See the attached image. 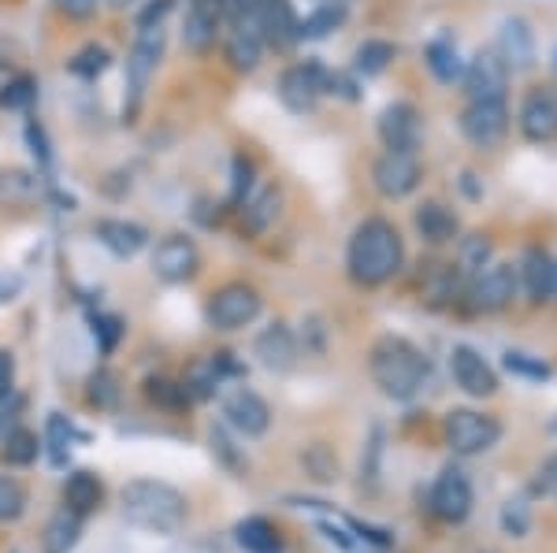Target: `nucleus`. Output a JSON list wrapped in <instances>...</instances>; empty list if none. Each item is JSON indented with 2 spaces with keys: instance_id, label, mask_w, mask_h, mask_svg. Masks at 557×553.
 Segmentation results:
<instances>
[{
  "instance_id": "nucleus-36",
  "label": "nucleus",
  "mask_w": 557,
  "mask_h": 553,
  "mask_svg": "<svg viewBox=\"0 0 557 553\" xmlns=\"http://www.w3.org/2000/svg\"><path fill=\"white\" fill-rule=\"evenodd\" d=\"M26 513V490L20 479L0 476V520H20Z\"/></svg>"
},
{
  "instance_id": "nucleus-14",
  "label": "nucleus",
  "mask_w": 557,
  "mask_h": 553,
  "mask_svg": "<svg viewBox=\"0 0 557 553\" xmlns=\"http://www.w3.org/2000/svg\"><path fill=\"white\" fill-rule=\"evenodd\" d=\"M450 376L469 398H491L494 390H498L494 368L472 350V345H454L450 350Z\"/></svg>"
},
{
  "instance_id": "nucleus-20",
  "label": "nucleus",
  "mask_w": 557,
  "mask_h": 553,
  "mask_svg": "<svg viewBox=\"0 0 557 553\" xmlns=\"http://www.w3.org/2000/svg\"><path fill=\"white\" fill-rule=\"evenodd\" d=\"M278 204H283V193H278V186H264V190L249 193L246 201H242V219H238V230L246 238H257L264 235L268 227L275 223L278 216Z\"/></svg>"
},
{
  "instance_id": "nucleus-21",
  "label": "nucleus",
  "mask_w": 557,
  "mask_h": 553,
  "mask_svg": "<svg viewBox=\"0 0 557 553\" xmlns=\"http://www.w3.org/2000/svg\"><path fill=\"white\" fill-rule=\"evenodd\" d=\"M498 56L506 60V67L524 71L535 64V34L524 20H506L502 23V38H498Z\"/></svg>"
},
{
  "instance_id": "nucleus-38",
  "label": "nucleus",
  "mask_w": 557,
  "mask_h": 553,
  "mask_svg": "<svg viewBox=\"0 0 557 553\" xmlns=\"http://www.w3.org/2000/svg\"><path fill=\"white\" fill-rule=\"evenodd\" d=\"M491 261V242H487V235H472V238H465V246H461V272H483V264Z\"/></svg>"
},
{
  "instance_id": "nucleus-19",
  "label": "nucleus",
  "mask_w": 557,
  "mask_h": 553,
  "mask_svg": "<svg viewBox=\"0 0 557 553\" xmlns=\"http://www.w3.org/2000/svg\"><path fill=\"white\" fill-rule=\"evenodd\" d=\"M253 350L268 372H286V368H294V361H298V338H294V331L286 324H272L268 331L257 335Z\"/></svg>"
},
{
  "instance_id": "nucleus-25",
  "label": "nucleus",
  "mask_w": 557,
  "mask_h": 553,
  "mask_svg": "<svg viewBox=\"0 0 557 553\" xmlns=\"http://www.w3.org/2000/svg\"><path fill=\"white\" fill-rule=\"evenodd\" d=\"M220 15L215 8L209 4H194L186 12V23H183V41L190 52H209L215 45V34H220Z\"/></svg>"
},
{
  "instance_id": "nucleus-7",
  "label": "nucleus",
  "mask_w": 557,
  "mask_h": 553,
  "mask_svg": "<svg viewBox=\"0 0 557 553\" xmlns=\"http://www.w3.org/2000/svg\"><path fill=\"white\" fill-rule=\"evenodd\" d=\"M327 83H331L327 71H323L317 60H305V64H294L283 71V78H278V101L290 112L305 115L317 109V101L327 93Z\"/></svg>"
},
{
  "instance_id": "nucleus-17",
  "label": "nucleus",
  "mask_w": 557,
  "mask_h": 553,
  "mask_svg": "<svg viewBox=\"0 0 557 553\" xmlns=\"http://www.w3.org/2000/svg\"><path fill=\"white\" fill-rule=\"evenodd\" d=\"M380 138L391 153H412L417 149V138H420V115L412 104L398 101L391 109H383L380 115Z\"/></svg>"
},
{
  "instance_id": "nucleus-12",
  "label": "nucleus",
  "mask_w": 557,
  "mask_h": 553,
  "mask_svg": "<svg viewBox=\"0 0 557 553\" xmlns=\"http://www.w3.org/2000/svg\"><path fill=\"white\" fill-rule=\"evenodd\" d=\"M520 134L535 146H550L557 141V89L535 86L520 104Z\"/></svg>"
},
{
  "instance_id": "nucleus-43",
  "label": "nucleus",
  "mask_w": 557,
  "mask_h": 553,
  "mask_svg": "<svg viewBox=\"0 0 557 553\" xmlns=\"http://www.w3.org/2000/svg\"><path fill=\"white\" fill-rule=\"evenodd\" d=\"M506 368L509 372H520V376H535V379H546L550 376V368L539 361H528L524 353H506Z\"/></svg>"
},
{
  "instance_id": "nucleus-37",
  "label": "nucleus",
  "mask_w": 557,
  "mask_h": 553,
  "mask_svg": "<svg viewBox=\"0 0 557 553\" xmlns=\"http://www.w3.org/2000/svg\"><path fill=\"white\" fill-rule=\"evenodd\" d=\"M45 442H49V453L57 465H64L71 453V424L64 416H49V427H45Z\"/></svg>"
},
{
  "instance_id": "nucleus-51",
  "label": "nucleus",
  "mask_w": 557,
  "mask_h": 553,
  "mask_svg": "<svg viewBox=\"0 0 557 553\" xmlns=\"http://www.w3.org/2000/svg\"><path fill=\"white\" fill-rule=\"evenodd\" d=\"M554 293H557V282H554Z\"/></svg>"
},
{
  "instance_id": "nucleus-23",
  "label": "nucleus",
  "mask_w": 557,
  "mask_h": 553,
  "mask_svg": "<svg viewBox=\"0 0 557 553\" xmlns=\"http://www.w3.org/2000/svg\"><path fill=\"white\" fill-rule=\"evenodd\" d=\"M260 60H264V34L253 23H235L227 38V64L249 75V71L260 67Z\"/></svg>"
},
{
  "instance_id": "nucleus-13",
  "label": "nucleus",
  "mask_w": 557,
  "mask_h": 553,
  "mask_svg": "<svg viewBox=\"0 0 557 553\" xmlns=\"http://www.w3.org/2000/svg\"><path fill=\"white\" fill-rule=\"evenodd\" d=\"M513 298H517V272L509 264H491L483 272H475L469 287L472 312H502Z\"/></svg>"
},
{
  "instance_id": "nucleus-15",
  "label": "nucleus",
  "mask_w": 557,
  "mask_h": 553,
  "mask_svg": "<svg viewBox=\"0 0 557 553\" xmlns=\"http://www.w3.org/2000/svg\"><path fill=\"white\" fill-rule=\"evenodd\" d=\"M223 416H227V424L235 427L238 435H246V439H257V435H264L268 427H272V409H268V401L246 387L223 401Z\"/></svg>"
},
{
  "instance_id": "nucleus-46",
  "label": "nucleus",
  "mask_w": 557,
  "mask_h": 553,
  "mask_svg": "<svg viewBox=\"0 0 557 553\" xmlns=\"http://www.w3.org/2000/svg\"><path fill=\"white\" fill-rule=\"evenodd\" d=\"M94 335H101V350H112V345L120 342L123 327H120V319H115V316H97Z\"/></svg>"
},
{
  "instance_id": "nucleus-24",
  "label": "nucleus",
  "mask_w": 557,
  "mask_h": 553,
  "mask_svg": "<svg viewBox=\"0 0 557 553\" xmlns=\"http://www.w3.org/2000/svg\"><path fill=\"white\" fill-rule=\"evenodd\" d=\"M417 230L424 235V242L443 246V242H454L457 230H461V223H457V216L446 209L443 201H428L417 209Z\"/></svg>"
},
{
  "instance_id": "nucleus-32",
  "label": "nucleus",
  "mask_w": 557,
  "mask_h": 553,
  "mask_svg": "<svg viewBox=\"0 0 557 553\" xmlns=\"http://www.w3.org/2000/svg\"><path fill=\"white\" fill-rule=\"evenodd\" d=\"M38 450H41V442H38V435L30 431V427H15V431H8V439H4V450H0V457L8 461V465H34L38 461Z\"/></svg>"
},
{
  "instance_id": "nucleus-8",
  "label": "nucleus",
  "mask_w": 557,
  "mask_h": 553,
  "mask_svg": "<svg viewBox=\"0 0 557 553\" xmlns=\"http://www.w3.org/2000/svg\"><path fill=\"white\" fill-rule=\"evenodd\" d=\"M461 134L480 149H498L509 134V109L506 97H491V101H469L461 112Z\"/></svg>"
},
{
  "instance_id": "nucleus-2",
  "label": "nucleus",
  "mask_w": 557,
  "mask_h": 553,
  "mask_svg": "<svg viewBox=\"0 0 557 553\" xmlns=\"http://www.w3.org/2000/svg\"><path fill=\"white\" fill-rule=\"evenodd\" d=\"M368 368H372L375 387L394 401H409L420 387H424V376H428L424 353L398 335H386L372 345Z\"/></svg>"
},
{
  "instance_id": "nucleus-40",
  "label": "nucleus",
  "mask_w": 557,
  "mask_h": 553,
  "mask_svg": "<svg viewBox=\"0 0 557 553\" xmlns=\"http://www.w3.org/2000/svg\"><path fill=\"white\" fill-rule=\"evenodd\" d=\"M149 398L160 401V405H168V409H178L183 401H190V390L178 387V382H168V379H152L149 382Z\"/></svg>"
},
{
  "instance_id": "nucleus-48",
  "label": "nucleus",
  "mask_w": 557,
  "mask_h": 553,
  "mask_svg": "<svg viewBox=\"0 0 557 553\" xmlns=\"http://www.w3.org/2000/svg\"><path fill=\"white\" fill-rule=\"evenodd\" d=\"M12 387H15V356L0 350V401L12 394Z\"/></svg>"
},
{
  "instance_id": "nucleus-6",
  "label": "nucleus",
  "mask_w": 557,
  "mask_h": 553,
  "mask_svg": "<svg viewBox=\"0 0 557 553\" xmlns=\"http://www.w3.org/2000/svg\"><path fill=\"white\" fill-rule=\"evenodd\" d=\"M205 316H209L215 331H242V327L260 316V293L249 282H227V287H220L209 298Z\"/></svg>"
},
{
  "instance_id": "nucleus-5",
  "label": "nucleus",
  "mask_w": 557,
  "mask_h": 553,
  "mask_svg": "<svg viewBox=\"0 0 557 553\" xmlns=\"http://www.w3.org/2000/svg\"><path fill=\"white\" fill-rule=\"evenodd\" d=\"M446 445L461 457H475V453H487L502 439V424L491 413H475V409H454L446 413L443 424Z\"/></svg>"
},
{
  "instance_id": "nucleus-33",
  "label": "nucleus",
  "mask_w": 557,
  "mask_h": 553,
  "mask_svg": "<svg viewBox=\"0 0 557 553\" xmlns=\"http://www.w3.org/2000/svg\"><path fill=\"white\" fill-rule=\"evenodd\" d=\"M394 60V45L383 38H368L361 49H357V71L361 75H383Z\"/></svg>"
},
{
  "instance_id": "nucleus-45",
  "label": "nucleus",
  "mask_w": 557,
  "mask_h": 553,
  "mask_svg": "<svg viewBox=\"0 0 557 553\" xmlns=\"http://www.w3.org/2000/svg\"><path fill=\"white\" fill-rule=\"evenodd\" d=\"M535 490H539V494H546V498H554V502H557V453H554L550 461H546L543 468H539Z\"/></svg>"
},
{
  "instance_id": "nucleus-47",
  "label": "nucleus",
  "mask_w": 557,
  "mask_h": 553,
  "mask_svg": "<svg viewBox=\"0 0 557 553\" xmlns=\"http://www.w3.org/2000/svg\"><path fill=\"white\" fill-rule=\"evenodd\" d=\"M26 141L34 146V156L41 160V164H52V153H49V138H45V130L38 123H26Z\"/></svg>"
},
{
  "instance_id": "nucleus-10",
  "label": "nucleus",
  "mask_w": 557,
  "mask_h": 553,
  "mask_svg": "<svg viewBox=\"0 0 557 553\" xmlns=\"http://www.w3.org/2000/svg\"><path fill=\"white\" fill-rule=\"evenodd\" d=\"M152 272L164 282H190L201 272V249L186 235H168L152 249Z\"/></svg>"
},
{
  "instance_id": "nucleus-39",
  "label": "nucleus",
  "mask_w": 557,
  "mask_h": 553,
  "mask_svg": "<svg viewBox=\"0 0 557 553\" xmlns=\"http://www.w3.org/2000/svg\"><path fill=\"white\" fill-rule=\"evenodd\" d=\"M34 101V83L30 78H12L0 89V109H26Z\"/></svg>"
},
{
  "instance_id": "nucleus-29",
  "label": "nucleus",
  "mask_w": 557,
  "mask_h": 553,
  "mask_svg": "<svg viewBox=\"0 0 557 553\" xmlns=\"http://www.w3.org/2000/svg\"><path fill=\"white\" fill-rule=\"evenodd\" d=\"M428 67L431 75L438 78V83L454 86L457 78L465 75V64H461V52H457V45L450 38H438L428 45Z\"/></svg>"
},
{
  "instance_id": "nucleus-1",
  "label": "nucleus",
  "mask_w": 557,
  "mask_h": 553,
  "mask_svg": "<svg viewBox=\"0 0 557 553\" xmlns=\"http://www.w3.org/2000/svg\"><path fill=\"white\" fill-rule=\"evenodd\" d=\"M401 264H406V246H401V235L391 219L372 216L354 230L346 249V267L354 282L383 287L401 272Z\"/></svg>"
},
{
  "instance_id": "nucleus-16",
  "label": "nucleus",
  "mask_w": 557,
  "mask_h": 553,
  "mask_svg": "<svg viewBox=\"0 0 557 553\" xmlns=\"http://www.w3.org/2000/svg\"><path fill=\"white\" fill-rule=\"evenodd\" d=\"M465 89L472 101H491V97H506L509 86V67L498 52H480L469 67H465Z\"/></svg>"
},
{
  "instance_id": "nucleus-9",
  "label": "nucleus",
  "mask_w": 557,
  "mask_h": 553,
  "mask_svg": "<svg viewBox=\"0 0 557 553\" xmlns=\"http://www.w3.org/2000/svg\"><path fill=\"white\" fill-rule=\"evenodd\" d=\"M428 505L443 524H461L465 516L472 513V479H469V472H461L457 465L438 472V479L431 483Z\"/></svg>"
},
{
  "instance_id": "nucleus-28",
  "label": "nucleus",
  "mask_w": 557,
  "mask_h": 553,
  "mask_svg": "<svg viewBox=\"0 0 557 553\" xmlns=\"http://www.w3.org/2000/svg\"><path fill=\"white\" fill-rule=\"evenodd\" d=\"M78 535H83V516L71 513V510H60L49 524H45V550L71 553L78 542Z\"/></svg>"
},
{
  "instance_id": "nucleus-18",
  "label": "nucleus",
  "mask_w": 557,
  "mask_h": 553,
  "mask_svg": "<svg viewBox=\"0 0 557 553\" xmlns=\"http://www.w3.org/2000/svg\"><path fill=\"white\" fill-rule=\"evenodd\" d=\"M94 235H97V242H101L108 253L120 256V261L138 256L141 249H146V242H149V230L141 227V223H134V219H97Z\"/></svg>"
},
{
  "instance_id": "nucleus-22",
  "label": "nucleus",
  "mask_w": 557,
  "mask_h": 553,
  "mask_svg": "<svg viewBox=\"0 0 557 553\" xmlns=\"http://www.w3.org/2000/svg\"><path fill=\"white\" fill-rule=\"evenodd\" d=\"M520 279H524V290L535 305L554 298V282H557V264L550 253L543 249H528L524 253V264H520Z\"/></svg>"
},
{
  "instance_id": "nucleus-26",
  "label": "nucleus",
  "mask_w": 557,
  "mask_h": 553,
  "mask_svg": "<svg viewBox=\"0 0 557 553\" xmlns=\"http://www.w3.org/2000/svg\"><path fill=\"white\" fill-rule=\"evenodd\" d=\"M101 498H104V487H101V479H97L94 472H75V476H71L67 483H64L67 510L78 513V516L94 513L97 505H101Z\"/></svg>"
},
{
  "instance_id": "nucleus-4",
  "label": "nucleus",
  "mask_w": 557,
  "mask_h": 553,
  "mask_svg": "<svg viewBox=\"0 0 557 553\" xmlns=\"http://www.w3.org/2000/svg\"><path fill=\"white\" fill-rule=\"evenodd\" d=\"M164 56V26H146L138 30L131 56H127V104H123V120L134 123L141 101H146V89L157 75V64Z\"/></svg>"
},
{
  "instance_id": "nucleus-27",
  "label": "nucleus",
  "mask_w": 557,
  "mask_h": 553,
  "mask_svg": "<svg viewBox=\"0 0 557 553\" xmlns=\"http://www.w3.org/2000/svg\"><path fill=\"white\" fill-rule=\"evenodd\" d=\"M41 193L38 178L20 167H0V204H12V209H26Z\"/></svg>"
},
{
  "instance_id": "nucleus-30",
  "label": "nucleus",
  "mask_w": 557,
  "mask_h": 553,
  "mask_svg": "<svg viewBox=\"0 0 557 553\" xmlns=\"http://www.w3.org/2000/svg\"><path fill=\"white\" fill-rule=\"evenodd\" d=\"M235 535H238V546L249 550V553H278V535L264 516H249V520H242L235 528Z\"/></svg>"
},
{
  "instance_id": "nucleus-42",
  "label": "nucleus",
  "mask_w": 557,
  "mask_h": 553,
  "mask_svg": "<svg viewBox=\"0 0 557 553\" xmlns=\"http://www.w3.org/2000/svg\"><path fill=\"white\" fill-rule=\"evenodd\" d=\"M502 524H506L509 535H524L528 524H532V516H528V505L524 502H509L506 513H502Z\"/></svg>"
},
{
  "instance_id": "nucleus-49",
  "label": "nucleus",
  "mask_w": 557,
  "mask_h": 553,
  "mask_svg": "<svg viewBox=\"0 0 557 553\" xmlns=\"http://www.w3.org/2000/svg\"><path fill=\"white\" fill-rule=\"evenodd\" d=\"M57 8L67 20H89L97 12V0H57Z\"/></svg>"
},
{
  "instance_id": "nucleus-31",
  "label": "nucleus",
  "mask_w": 557,
  "mask_h": 553,
  "mask_svg": "<svg viewBox=\"0 0 557 553\" xmlns=\"http://www.w3.org/2000/svg\"><path fill=\"white\" fill-rule=\"evenodd\" d=\"M343 23H346V8L338 4V0H327V4L312 8V12L298 23V38H327V34Z\"/></svg>"
},
{
  "instance_id": "nucleus-34",
  "label": "nucleus",
  "mask_w": 557,
  "mask_h": 553,
  "mask_svg": "<svg viewBox=\"0 0 557 553\" xmlns=\"http://www.w3.org/2000/svg\"><path fill=\"white\" fill-rule=\"evenodd\" d=\"M108 64H112V56H108V49L104 45H86V49H78L75 56H71V75H78V78H97V75H104Z\"/></svg>"
},
{
  "instance_id": "nucleus-35",
  "label": "nucleus",
  "mask_w": 557,
  "mask_h": 553,
  "mask_svg": "<svg viewBox=\"0 0 557 553\" xmlns=\"http://www.w3.org/2000/svg\"><path fill=\"white\" fill-rule=\"evenodd\" d=\"M86 394L97 409H115V401H120V379H115V372H108V368L94 372Z\"/></svg>"
},
{
  "instance_id": "nucleus-11",
  "label": "nucleus",
  "mask_w": 557,
  "mask_h": 553,
  "mask_svg": "<svg viewBox=\"0 0 557 553\" xmlns=\"http://www.w3.org/2000/svg\"><path fill=\"white\" fill-rule=\"evenodd\" d=\"M420 178H424V167H420L417 153H391V149H386V153L375 160V167H372L375 190H380L383 198H391V201L409 198V193L420 186Z\"/></svg>"
},
{
  "instance_id": "nucleus-3",
  "label": "nucleus",
  "mask_w": 557,
  "mask_h": 553,
  "mask_svg": "<svg viewBox=\"0 0 557 553\" xmlns=\"http://www.w3.org/2000/svg\"><path fill=\"white\" fill-rule=\"evenodd\" d=\"M120 502L123 516L146 531L172 535L186 520V498L172 483H160V479H134V483L123 487Z\"/></svg>"
},
{
  "instance_id": "nucleus-41",
  "label": "nucleus",
  "mask_w": 557,
  "mask_h": 553,
  "mask_svg": "<svg viewBox=\"0 0 557 553\" xmlns=\"http://www.w3.org/2000/svg\"><path fill=\"white\" fill-rule=\"evenodd\" d=\"M253 190V164L246 156H235V178H231V204H242Z\"/></svg>"
},
{
  "instance_id": "nucleus-44",
  "label": "nucleus",
  "mask_w": 557,
  "mask_h": 553,
  "mask_svg": "<svg viewBox=\"0 0 557 553\" xmlns=\"http://www.w3.org/2000/svg\"><path fill=\"white\" fill-rule=\"evenodd\" d=\"M172 8H175V0H149V4L141 8V15H138V26H141V30H146V26H160Z\"/></svg>"
},
{
  "instance_id": "nucleus-50",
  "label": "nucleus",
  "mask_w": 557,
  "mask_h": 553,
  "mask_svg": "<svg viewBox=\"0 0 557 553\" xmlns=\"http://www.w3.org/2000/svg\"><path fill=\"white\" fill-rule=\"evenodd\" d=\"M112 4H127V0H112Z\"/></svg>"
}]
</instances>
